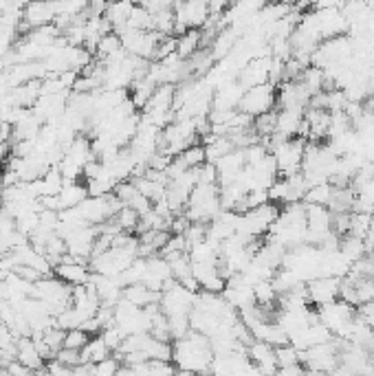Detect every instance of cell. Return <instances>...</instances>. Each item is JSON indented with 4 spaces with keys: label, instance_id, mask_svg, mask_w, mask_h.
<instances>
[{
    "label": "cell",
    "instance_id": "cell-1",
    "mask_svg": "<svg viewBox=\"0 0 374 376\" xmlns=\"http://www.w3.org/2000/svg\"><path fill=\"white\" fill-rule=\"evenodd\" d=\"M213 363V352L209 339L189 332L187 337L172 341V365L179 372H194V374H209Z\"/></svg>",
    "mask_w": 374,
    "mask_h": 376
},
{
    "label": "cell",
    "instance_id": "cell-2",
    "mask_svg": "<svg viewBox=\"0 0 374 376\" xmlns=\"http://www.w3.org/2000/svg\"><path fill=\"white\" fill-rule=\"evenodd\" d=\"M339 339H332L330 344H322V346H313L308 350L301 352V365L306 370H317L324 374H332L337 368H339Z\"/></svg>",
    "mask_w": 374,
    "mask_h": 376
},
{
    "label": "cell",
    "instance_id": "cell-3",
    "mask_svg": "<svg viewBox=\"0 0 374 376\" xmlns=\"http://www.w3.org/2000/svg\"><path fill=\"white\" fill-rule=\"evenodd\" d=\"M238 111L251 119H258L266 113L275 111V86L262 84L256 88H249V91H244V95H242Z\"/></svg>",
    "mask_w": 374,
    "mask_h": 376
},
{
    "label": "cell",
    "instance_id": "cell-4",
    "mask_svg": "<svg viewBox=\"0 0 374 376\" xmlns=\"http://www.w3.org/2000/svg\"><path fill=\"white\" fill-rule=\"evenodd\" d=\"M306 291H308L311 306L313 308H322V306H328V303L339 299L342 280H337V277H317V280L306 284Z\"/></svg>",
    "mask_w": 374,
    "mask_h": 376
},
{
    "label": "cell",
    "instance_id": "cell-5",
    "mask_svg": "<svg viewBox=\"0 0 374 376\" xmlns=\"http://www.w3.org/2000/svg\"><path fill=\"white\" fill-rule=\"evenodd\" d=\"M53 275H56L58 280H62L64 284H68V286H84V284L91 282L93 273H91V268H88V264H80L66 253L62 258V262L53 268Z\"/></svg>",
    "mask_w": 374,
    "mask_h": 376
},
{
    "label": "cell",
    "instance_id": "cell-6",
    "mask_svg": "<svg viewBox=\"0 0 374 376\" xmlns=\"http://www.w3.org/2000/svg\"><path fill=\"white\" fill-rule=\"evenodd\" d=\"M269 68H271V58H256L238 73V84L244 91L269 84Z\"/></svg>",
    "mask_w": 374,
    "mask_h": 376
},
{
    "label": "cell",
    "instance_id": "cell-7",
    "mask_svg": "<svg viewBox=\"0 0 374 376\" xmlns=\"http://www.w3.org/2000/svg\"><path fill=\"white\" fill-rule=\"evenodd\" d=\"M56 20V9H53V3H33L25 7L23 13V23L18 27V33L25 31V29H38V27H46L53 25Z\"/></svg>",
    "mask_w": 374,
    "mask_h": 376
},
{
    "label": "cell",
    "instance_id": "cell-8",
    "mask_svg": "<svg viewBox=\"0 0 374 376\" xmlns=\"http://www.w3.org/2000/svg\"><path fill=\"white\" fill-rule=\"evenodd\" d=\"M301 123H304V111H278L273 137L282 141L297 139L301 132Z\"/></svg>",
    "mask_w": 374,
    "mask_h": 376
},
{
    "label": "cell",
    "instance_id": "cell-9",
    "mask_svg": "<svg viewBox=\"0 0 374 376\" xmlns=\"http://www.w3.org/2000/svg\"><path fill=\"white\" fill-rule=\"evenodd\" d=\"M174 101H176V86L172 84H161L154 88V93L144 108V115H163V113H174Z\"/></svg>",
    "mask_w": 374,
    "mask_h": 376
},
{
    "label": "cell",
    "instance_id": "cell-10",
    "mask_svg": "<svg viewBox=\"0 0 374 376\" xmlns=\"http://www.w3.org/2000/svg\"><path fill=\"white\" fill-rule=\"evenodd\" d=\"M15 361L25 365L31 372H40L46 368L44 359L40 356V352L35 350V344L31 337H20L18 339V352H15Z\"/></svg>",
    "mask_w": 374,
    "mask_h": 376
},
{
    "label": "cell",
    "instance_id": "cell-11",
    "mask_svg": "<svg viewBox=\"0 0 374 376\" xmlns=\"http://www.w3.org/2000/svg\"><path fill=\"white\" fill-rule=\"evenodd\" d=\"M201 49H203V33L199 29H189L181 38H176V56L183 62L194 58Z\"/></svg>",
    "mask_w": 374,
    "mask_h": 376
},
{
    "label": "cell",
    "instance_id": "cell-12",
    "mask_svg": "<svg viewBox=\"0 0 374 376\" xmlns=\"http://www.w3.org/2000/svg\"><path fill=\"white\" fill-rule=\"evenodd\" d=\"M80 356H82V365H97L108 359V356H113V352L106 348L104 339L97 334V337H91V341L82 348Z\"/></svg>",
    "mask_w": 374,
    "mask_h": 376
},
{
    "label": "cell",
    "instance_id": "cell-13",
    "mask_svg": "<svg viewBox=\"0 0 374 376\" xmlns=\"http://www.w3.org/2000/svg\"><path fill=\"white\" fill-rule=\"evenodd\" d=\"M58 199H60V207H62V211H64V209H77V207L88 199L86 185L64 181V189H62V194L58 196Z\"/></svg>",
    "mask_w": 374,
    "mask_h": 376
},
{
    "label": "cell",
    "instance_id": "cell-14",
    "mask_svg": "<svg viewBox=\"0 0 374 376\" xmlns=\"http://www.w3.org/2000/svg\"><path fill=\"white\" fill-rule=\"evenodd\" d=\"M339 251H342V256H344L346 260H350L352 264L359 262L363 256L370 253L368 242L361 240V238H354V236H344L342 242H339Z\"/></svg>",
    "mask_w": 374,
    "mask_h": 376
},
{
    "label": "cell",
    "instance_id": "cell-15",
    "mask_svg": "<svg viewBox=\"0 0 374 376\" xmlns=\"http://www.w3.org/2000/svg\"><path fill=\"white\" fill-rule=\"evenodd\" d=\"M132 7H135V3H115V5H108V9H106L104 18H106V20H108V25L113 27V33L128 25V18H130Z\"/></svg>",
    "mask_w": 374,
    "mask_h": 376
},
{
    "label": "cell",
    "instance_id": "cell-16",
    "mask_svg": "<svg viewBox=\"0 0 374 376\" xmlns=\"http://www.w3.org/2000/svg\"><path fill=\"white\" fill-rule=\"evenodd\" d=\"M144 354L148 361H166L172 363V344L170 341H158L154 337H148V344L144 348Z\"/></svg>",
    "mask_w": 374,
    "mask_h": 376
},
{
    "label": "cell",
    "instance_id": "cell-17",
    "mask_svg": "<svg viewBox=\"0 0 374 376\" xmlns=\"http://www.w3.org/2000/svg\"><path fill=\"white\" fill-rule=\"evenodd\" d=\"M176 161H179L185 170H199L201 165H205V148L201 143H194L183 154L176 156Z\"/></svg>",
    "mask_w": 374,
    "mask_h": 376
},
{
    "label": "cell",
    "instance_id": "cell-18",
    "mask_svg": "<svg viewBox=\"0 0 374 376\" xmlns=\"http://www.w3.org/2000/svg\"><path fill=\"white\" fill-rule=\"evenodd\" d=\"M332 196H335V185L324 183V185L311 187L308 194H306V199H304V203L306 205H319V207H330Z\"/></svg>",
    "mask_w": 374,
    "mask_h": 376
},
{
    "label": "cell",
    "instance_id": "cell-19",
    "mask_svg": "<svg viewBox=\"0 0 374 376\" xmlns=\"http://www.w3.org/2000/svg\"><path fill=\"white\" fill-rule=\"evenodd\" d=\"M119 51H123V46H121V38H119L117 33H108V35H104V38L99 40L95 56L99 58V62H104V60H108V58L117 56Z\"/></svg>",
    "mask_w": 374,
    "mask_h": 376
},
{
    "label": "cell",
    "instance_id": "cell-20",
    "mask_svg": "<svg viewBox=\"0 0 374 376\" xmlns=\"http://www.w3.org/2000/svg\"><path fill=\"white\" fill-rule=\"evenodd\" d=\"M372 218L370 213H350V229H348V236L354 238H361L366 240L370 234V227H372Z\"/></svg>",
    "mask_w": 374,
    "mask_h": 376
},
{
    "label": "cell",
    "instance_id": "cell-21",
    "mask_svg": "<svg viewBox=\"0 0 374 376\" xmlns=\"http://www.w3.org/2000/svg\"><path fill=\"white\" fill-rule=\"evenodd\" d=\"M64 189V178L58 172V168H51L42 176V196H60Z\"/></svg>",
    "mask_w": 374,
    "mask_h": 376
},
{
    "label": "cell",
    "instance_id": "cell-22",
    "mask_svg": "<svg viewBox=\"0 0 374 376\" xmlns=\"http://www.w3.org/2000/svg\"><path fill=\"white\" fill-rule=\"evenodd\" d=\"M128 29H135V31H152V15L141 7V5H135L132 11H130V18H128Z\"/></svg>",
    "mask_w": 374,
    "mask_h": 376
},
{
    "label": "cell",
    "instance_id": "cell-23",
    "mask_svg": "<svg viewBox=\"0 0 374 376\" xmlns=\"http://www.w3.org/2000/svg\"><path fill=\"white\" fill-rule=\"evenodd\" d=\"M275 361H278V368L297 365V363H301V352L295 350L291 344H287L282 348H275Z\"/></svg>",
    "mask_w": 374,
    "mask_h": 376
},
{
    "label": "cell",
    "instance_id": "cell-24",
    "mask_svg": "<svg viewBox=\"0 0 374 376\" xmlns=\"http://www.w3.org/2000/svg\"><path fill=\"white\" fill-rule=\"evenodd\" d=\"M91 341V334L84 332L82 328L77 330H68L66 337H64V350H75V352H82V348Z\"/></svg>",
    "mask_w": 374,
    "mask_h": 376
},
{
    "label": "cell",
    "instance_id": "cell-25",
    "mask_svg": "<svg viewBox=\"0 0 374 376\" xmlns=\"http://www.w3.org/2000/svg\"><path fill=\"white\" fill-rule=\"evenodd\" d=\"M196 185H218V172L216 165L205 163L196 170Z\"/></svg>",
    "mask_w": 374,
    "mask_h": 376
},
{
    "label": "cell",
    "instance_id": "cell-26",
    "mask_svg": "<svg viewBox=\"0 0 374 376\" xmlns=\"http://www.w3.org/2000/svg\"><path fill=\"white\" fill-rule=\"evenodd\" d=\"M121 363L115 356H108L106 361L97 363V365H91V376H117Z\"/></svg>",
    "mask_w": 374,
    "mask_h": 376
},
{
    "label": "cell",
    "instance_id": "cell-27",
    "mask_svg": "<svg viewBox=\"0 0 374 376\" xmlns=\"http://www.w3.org/2000/svg\"><path fill=\"white\" fill-rule=\"evenodd\" d=\"M99 337L104 339L106 348H108L111 352H117V350H119V346L123 344V339H126V337L121 334V330H119L117 326H113V328H106Z\"/></svg>",
    "mask_w": 374,
    "mask_h": 376
},
{
    "label": "cell",
    "instance_id": "cell-28",
    "mask_svg": "<svg viewBox=\"0 0 374 376\" xmlns=\"http://www.w3.org/2000/svg\"><path fill=\"white\" fill-rule=\"evenodd\" d=\"M56 361L58 363H62V365H66V368H77V365H82V356H80V352H75V350H60L58 354H56Z\"/></svg>",
    "mask_w": 374,
    "mask_h": 376
},
{
    "label": "cell",
    "instance_id": "cell-29",
    "mask_svg": "<svg viewBox=\"0 0 374 376\" xmlns=\"http://www.w3.org/2000/svg\"><path fill=\"white\" fill-rule=\"evenodd\" d=\"M275 376H306V368L297 363V365H287V368H278Z\"/></svg>",
    "mask_w": 374,
    "mask_h": 376
},
{
    "label": "cell",
    "instance_id": "cell-30",
    "mask_svg": "<svg viewBox=\"0 0 374 376\" xmlns=\"http://www.w3.org/2000/svg\"><path fill=\"white\" fill-rule=\"evenodd\" d=\"M7 372H9V376H33V374H35V372L27 370L25 365H20L18 361H11V363L7 365Z\"/></svg>",
    "mask_w": 374,
    "mask_h": 376
},
{
    "label": "cell",
    "instance_id": "cell-31",
    "mask_svg": "<svg viewBox=\"0 0 374 376\" xmlns=\"http://www.w3.org/2000/svg\"><path fill=\"white\" fill-rule=\"evenodd\" d=\"M7 158H9V146L7 143H0V172H3Z\"/></svg>",
    "mask_w": 374,
    "mask_h": 376
},
{
    "label": "cell",
    "instance_id": "cell-32",
    "mask_svg": "<svg viewBox=\"0 0 374 376\" xmlns=\"http://www.w3.org/2000/svg\"><path fill=\"white\" fill-rule=\"evenodd\" d=\"M176 376H209V374H194V372H179L176 370Z\"/></svg>",
    "mask_w": 374,
    "mask_h": 376
}]
</instances>
